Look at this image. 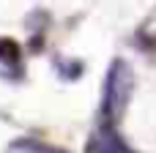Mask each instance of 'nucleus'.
Returning a JSON list of instances; mask_svg holds the SVG:
<instances>
[{
	"mask_svg": "<svg viewBox=\"0 0 156 153\" xmlns=\"http://www.w3.org/2000/svg\"><path fill=\"white\" fill-rule=\"evenodd\" d=\"M132 88H134L132 66L126 60H112L107 79H104V99H101V112L110 123L123 115V110L132 99Z\"/></svg>",
	"mask_w": 156,
	"mask_h": 153,
	"instance_id": "nucleus-1",
	"label": "nucleus"
},
{
	"mask_svg": "<svg viewBox=\"0 0 156 153\" xmlns=\"http://www.w3.org/2000/svg\"><path fill=\"white\" fill-rule=\"evenodd\" d=\"M5 153H60V151H55V148H49V145H44V142L16 140V142L8 145V151H5Z\"/></svg>",
	"mask_w": 156,
	"mask_h": 153,
	"instance_id": "nucleus-4",
	"label": "nucleus"
},
{
	"mask_svg": "<svg viewBox=\"0 0 156 153\" xmlns=\"http://www.w3.org/2000/svg\"><path fill=\"white\" fill-rule=\"evenodd\" d=\"M22 74V52L11 38H0V77L16 79Z\"/></svg>",
	"mask_w": 156,
	"mask_h": 153,
	"instance_id": "nucleus-3",
	"label": "nucleus"
},
{
	"mask_svg": "<svg viewBox=\"0 0 156 153\" xmlns=\"http://www.w3.org/2000/svg\"><path fill=\"white\" fill-rule=\"evenodd\" d=\"M88 153H132L126 148V142L112 131L110 123H104L101 129L93 131L90 142H88Z\"/></svg>",
	"mask_w": 156,
	"mask_h": 153,
	"instance_id": "nucleus-2",
	"label": "nucleus"
}]
</instances>
